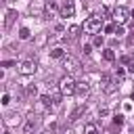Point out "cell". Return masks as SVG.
Returning a JSON list of instances; mask_svg holds the SVG:
<instances>
[{
	"mask_svg": "<svg viewBox=\"0 0 134 134\" xmlns=\"http://www.w3.org/2000/svg\"><path fill=\"white\" fill-rule=\"evenodd\" d=\"M75 88H77V82H75L73 75L65 73V75L59 80V92H61L63 96H75Z\"/></svg>",
	"mask_w": 134,
	"mask_h": 134,
	"instance_id": "cell-1",
	"label": "cell"
},
{
	"mask_svg": "<svg viewBox=\"0 0 134 134\" xmlns=\"http://www.w3.org/2000/svg\"><path fill=\"white\" fill-rule=\"evenodd\" d=\"M111 17H113V21L117 23V25H126L130 19H132V10L128 8V6H115L113 10H111Z\"/></svg>",
	"mask_w": 134,
	"mask_h": 134,
	"instance_id": "cell-2",
	"label": "cell"
},
{
	"mask_svg": "<svg viewBox=\"0 0 134 134\" xmlns=\"http://www.w3.org/2000/svg\"><path fill=\"white\" fill-rule=\"evenodd\" d=\"M82 29H84L86 34H90V36H96V34H100V29H105V25H103V19H98V17H88V19L84 21Z\"/></svg>",
	"mask_w": 134,
	"mask_h": 134,
	"instance_id": "cell-3",
	"label": "cell"
},
{
	"mask_svg": "<svg viewBox=\"0 0 134 134\" xmlns=\"http://www.w3.org/2000/svg\"><path fill=\"white\" fill-rule=\"evenodd\" d=\"M63 69H65V73L75 75V73H80V71H82V63H80L75 57L65 54V57H63Z\"/></svg>",
	"mask_w": 134,
	"mask_h": 134,
	"instance_id": "cell-4",
	"label": "cell"
},
{
	"mask_svg": "<svg viewBox=\"0 0 134 134\" xmlns=\"http://www.w3.org/2000/svg\"><path fill=\"white\" fill-rule=\"evenodd\" d=\"M100 88H103L105 94H113V92L117 90V82H115V77L109 75V73H103V75H100Z\"/></svg>",
	"mask_w": 134,
	"mask_h": 134,
	"instance_id": "cell-5",
	"label": "cell"
},
{
	"mask_svg": "<svg viewBox=\"0 0 134 134\" xmlns=\"http://www.w3.org/2000/svg\"><path fill=\"white\" fill-rule=\"evenodd\" d=\"M36 69H38V63H36L34 59H25V61H21V63L17 65V71H19L21 75H34Z\"/></svg>",
	"mask_w": 134,
	"mask_h": 134,
	"instance_id": "cell-6",
	"label": "cell"
},
{
	"mask_svg": "<svg viewBox=\"0 0 134 134\" xmlns=\"http://www.w3.org/2000/svg\"><path fill=\"white\" fill-rule=\"evenodd\" d=\"M88 96H90V84H88V80L77 82V88H75V98H77V103H84Z\"/></svg>",
	"mask_w": 134,
	"mask_h": 134,
	"instance_id": "cell-7",
	"label": "cell"
},
{
	"mask_svg": "<svg viewBox=\"0 0 134 134\" xmlns=\"http://www.w3.org/2000/svg\"><path fill=\"white\" fill-rule=\"evenodd\" d=\"M59 15L63 19H69L75 15V0H63L61 6H59Z\"/></svg>",
	"mask_w": 134,
	"mask_h": 134,
	"instance_id": "cell-8",
	"label": "cell"
},
{
	"mask_svg": "<svg viewBox=\"0 0 134 134\" xmlns=\"http://www.w3.org/2000/svg\"><path fill=\"white\" fill-rule=\"evenodd\" d=\"M34 130H36V113H29L27 119H25V124H23V132L25 134H31Z\"/></svg>",
	"mask_w": 134,
	"mask_h": 134,
	"instance_id": "cell-9",
	"label": "cell"
},
{
	"mask_svg": "<svg viewBox=\"0 0 134 134\" xmlns=\"http://www.w3.org/2000/svg\"><path fill=\"white\" fill-rule=\"evenodd\" d=\"M17 17H19V15H17V10L8 8V10H6V17H4V29H10V27H13V23L17 21Z\"/></svg>",
	"mask_w": 134,
	"mask_h": 134,
	"instance_id": "cell-10",
	"label": "cell"
},
{
	"mask_svg": "<svg viewBox=\"0 0 134 134\" xmlns=\"http://www.w3.org/2000/svg\"><path fill=\"white\" fill-rule=\"evenodd\" d=\"M57 103H54V96H50V94H42L40 96V107L42 109H50V107H54Z\"/></svg>",
	"mask_w": 134,
	"mask_h": 134,
	"instance_id": "cell-11",
	"label": "cell"
},
{
	"mask_svg": "<svg viewBox=\"0 0 134 134\" xmlns=\"http://www.w3.org/2000/svg\"><path fill=\"white\" fill-rule=\"evenodd\" d=\"M84 134H98V126L96 124H84Z\"/></svg>",
	"mask_w": 134,
	"mask_h": 134,
	"instance_id": "cell-12",
	"label": "cell"
},
{
	"mask_svg": "<svg viewBox=\"0 0 134 134\" xmlns=\"http://www.w3.org/2000/svg\"><path fill=\"white\" fill-rule=\"evenodd\" d=\"M80 31H84L80 25H71V27L67 29V36H69V38H77V36H80Z\"/></svg>",
	"mask_w": 134,
	"mask_h": 134,
	"instance_id": "cell-13",
	"label": "cell"
},
{
	"mask_svg": "<svg viewBox=\"0 0 134 134\" xmlns=\"http://www.w3.org/2000/svg\"><path fill=\"white\" fill-rule=\"evenodd\" d=\"M103 59L111 63V61H115V52H113L111 48H105V50H103Z\"/></svg>",
	"mask_w": 134,
	"mask_h": 134,
	"instance_id": "cell-14",
	"label": "cell"
},
{
	"mask_svg": "<svg viewBox=\"0 0 134 134\" xmlns=\"http://www.w3.org/2000/svg\"><path fill=\"white\" fill-rule=\"evenodd\" d=\"M50 57H52V59H63V57H65V52H63V48H59V46H57V48H52V50H50Z\"/></svg>",
	"mask_w": 134,
	"mask_h": 134,
	"instance_id": "cell-15",
	"label": "cell"
},
{
	"mask_svg": "<svg viewBox=\"0 0 134 134\" xmlns=\"http://www.w3.org/2000/svg\"><path fill=\"white\" fill-rule=\"evenodd\" d=\"M84 111H86V107H84V105H80V107H77V109H75V111L71 113V117H69V119H71V121H75V119H77V117H80V115H82Z\"/></svg>",
	"mask_w": 134,
	"mask_h": 134,
	"instance_id": "cell-16",
	"label": "cell"
},
{
	"mask_svg": "<svg viewBox=\"0 0 134 134\" xmlns=\"http://www.w3.org/2000/svg\"><path fill=\"white\" fill-rule=\"evenodd\" d=\"M29 36H31V31H29L27 27H21V29H19V38H21V40H29Z\"/></svg>",
	"mask_w": 134,
	"mask_h": 134,
	"instance_id": "cell-17",
	"label": "cell"
},
{
	"mask_svg": "<svg viewBox=\"0 0 134 134\" xmlns=\"http://www.w3.org/2000/svg\"><path fill=\"white\" fill-rule=\"evenodd\" d=\"M103 42H105V40H103V36H98V34H96V36H94V40H92V46L100 48V46H103Z\"/></svg>",
	"mask_w": 134,
	"mask_h": 134,
	"instance_id": "cell-18",
	"label": "cell"
},
{
	"mask_svg": "<svg viewBox=\"0 0 134 134\" xmlns=\"http://www.w3.org/2000/svg\"><path fill=\"white\" fill-rule=\"evenodd\" d=\"M25 92H27V96H36V94H38V88H36V86H31V84H29V86H27V88H25Z\"/></svg>",
	"mask_w": 134,
	"mask_h": 134,
	"instance_id": "cell-19",
	"label": "cell"
},
{
	"mask_svg": "<svg viewBox=\"0 0 134 134\" xmlns=\"http://www.w3.org/2000/svg\"><path fill=\"white\" fill-rule=\"evenodd\" d=\"M113 124H115V126L119 128V126L124 124V115H119V113H117V115H113Z\"/></svg>",
	"mask_w": 134,
	"mask_h": 134,
	"instance_id": "cell-20",
	"label": "cell"
},
{
	"mask_svg": "<svg viewBox=\"0 0 134 134\" xmlns=\"http://www.w3.org/2000/svg\"><path fill=\"white\" fill-rule=\"evenodd\" d=\"M54 126H57V119H54L52 115H50V117H46V128H50V130H52Z\"/></svg>",
	"mask_w": 134,
	"mask_h": 134,
	"instance_id": "cell-21",
	"label": "cell"
},
{
	"mask_svg": "<svg viewBox=\"0 0 134 134\" xmlns=\"http://www.w3.org/2000/svg\"><path fill=\"white\" fill-rule=\"evenodd\" d=\"M115 25H117V23H109V25H105V34H113V31H115Z\"/></svg>",
	"mask_w": 134,
	"mask_h": 134,
	"instance_id": "cell-22",
	"label": "cell"
},
{
	"mask_svg": "<svg viewBox=\"0 0 134 134\" xmlns=\"http://www.w3.org/2000/svg\"><path fill=\"white\" fill-rule=\"evenodd\" d=\"M113 34H115L117 38H121V36H124V25H115V31H113Z\"/></svg>",
	"mask_w": 134,
	"mask_h": 134,
	"instance_id": "cell-23",
	"label": "cell"
},
{
	"mask_svg": "<svg viewBox=\"0 0 134 134\" xmlns=\"http://www.w3.org/2000/svg\"><path fill=\"white\" fill-rule=\"evenodd\" d=\"M8 103H10V96H8V94H2V105H4V107H6V105H8Z\"/></svg>",
	"mask_w": 134,
	"mask_h": 134,
	"instance_id": "cell-24",
	"label": "cell"
},
{
	"mask_svg": "<svg viewBox=\"0 0 134 134\" xmlns=\"http://www.w3.org/2000/svg\"><path fill=\"white\" fill-rule=\"evenodd\" d=\"M84 52L90 54V52H92V44H84Z\"/></svg>",
	"mask_w": 134,
	"mask_h": 134,
	"instance_id": "cell-25",
	"label": "cell"
},
{
	"mask_svg": "<svg viewBox=\"0 0 134 134\" xmlns=\"http://www.w3.org/2000/svg\"><path fill=\"white\" fill-rule=\"evenodd\" d=\"M126 75V69L124 67H117V77H124Z\"/></svg>",
	"mask_w": 134,
	"mask_h": 134,
	"instance_id": "cell-26",
	"label": "cell"
},
{
	"mask_svg": "<svg viewBox=\"0 0 134 134\" xmlns=\"http://www.w3.org/2000/svg\"><path fill=\"white\" fill-rule=\"evenodd\" d=\"M130 61H132V57H128V54H126V57H121V63H124V65H128Z\"/></svg>",
	"mask_w": 134,
	"mask_h": 134,
	"instance_id": "cell-27",
	"label": "cell"
},
{
	"mask_svg": "<svg viewBox=\"0 0 134 134\" xmlns=\"http://www.w3.org/2000/svg\"><path fill=\"white\" fill-rule=\"evenodd\" d=\"M15 61H2V67H13Z\"/></svg>",
	"mask_w": 134,
	"mask_h": 134,
	"instance_id": "cell-28",
	"label": "cell"
},
{
	"mask_svg": "<svg viewBox=\"0 0 134 134\" xmlns=\"http://www.w3.org/2000/svg\"><path fill=\"white\" fill-rule=\"evenodd\" d=\"M128 71H130V73H134V61H130V63H128Z\"/></svg>",
	"mask_w": 134,
	"mask_h": 134,
	"instance_id": "cell-29",
	"label": "cell"
},
{
	"mask_svg": "<svg viewBox=\"0 0 134 134\" xmlns=\"http://www.w3.org/2000/svg\"><path fill=\"white\" fill-rule=\"evenodd\" d=\"M38 134H54V132H52L50 128H46V130H42V132H38Z\"/></svg>",
	"mask_w": 134,
	"mask_h": 134,
	"instance_id": "cell-30",
	"label": "cell"
},
{
	"mask_svg": "<svg viewBox=\"0 0 134 134\" xmlns=\"http://www.w3.org/2000/svg\"><path fill=\"white\" fill-rule=\"evenodd\" d=\"M130 98H132V100H134V92H132V96H130Z\"/></svg>",
	"mask_w": 134,
	"mask_h": 134,
	"instance_id": "cell-31",
	"label": "cell"
},
{
	"mask_svg": "<svg viewBox=\"0 0 134 134\" xmlns=\"http://www.w3.org/2000/svg\"><path fill=\"white\" fill-rule=\"evenodd\" d=\"M132 17H134V10H132Z\"/></svg>",
	"mask_w": 134,
	"mask_h": 134,
	"instance_id": "cell-32",
	"label": "cell"
},
{
	"mask_svg": "<svg viewBox=\"0 0 134 134\" xmlns=\"http://www.w3.org/2000/svg\"><path fill=\"white\" fill-rule=\"evenodd\" d=\"M59 134H63V132H59Z\"/></svg>",
	"mask_w": 134,
	"mask_h": 134,
	"instance_id": "cell-33",
	"label": "cell"
},
{
	"mask_svg": "<svg viewBox=\"0 0 134 134\" xmlns=\"http://www.w3.org/2000/svg\"><path fill=\"white\" fill-rule=\"evenodd\" d=\"M132 57H134V54H132Z\"/></svg>",
	"mask_w": 134,
	"mask_h": 134,
	"instance_id": "cell-34",
	"label": "cell"
}]
</instances>
